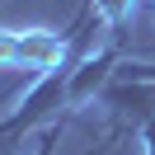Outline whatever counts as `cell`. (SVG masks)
<instances>
[{
    "instance_id": "6da1fadb",
    "label": "cell",
    "mask_w": 155,
    "mask_h": 155,
    "mask_svg": "<svg viewBox=\"0 0 155 155\" xmlns=\"http://www.w3.org/2000/svg\"><path fill=\"white\" fill-rule=\"evenodd\" d=\"M89 14H94V0H85V10L75 14L66 33L52 28H0V71H57L71 52L80 47V33H85Z\"/></svg>"
},
{
    "instance_id": "7a4b0ae2",
    "label": "cell",
    "mask_w": 155,
    "mask_h": 155,
    "mask_svg": "<svg viewBox=\"0 0 155 155\" xmlns=\"http://www.w3.org/2000/svg\"><path fill=\"white\" fill-rule=\"evenodd\" d=\"M57 141H61V122H47L38 132V146H33V155H52L57 150Z\"/></svg>"
},
{
    "instance_id": "3957f363",
    "label": "cell",
    "mask_w": 155,
    "mask_h": 155,
    "mask_svg": "<svg viewBox=\"0 0 155 155\" xmlns=\"http://www.w3.org/2000/svg\"><path fill=\"white\" fill-rule=\"evenodd\" d=\"M136 132H141V150H146V155H155V117H146Z\"/></svg>"
}]
</instances>
